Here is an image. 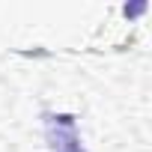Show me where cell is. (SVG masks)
<instances>
[{
  "instance_id": "6da1fadb",
  "label": "cell",
  "mask_w": 152,
  "mask_h": 152,
  "mask_svg": "<svg viewBox=\"0 0 152 152\" xmlns=\"http://www.w3.org/2000/svg\"><path fill=\"white\" fill-rule=\"evenodd\" d=\"M45 134L51 152H87L78 137V122L69 113H45Z\"/></svg>"
}]
</instances>
